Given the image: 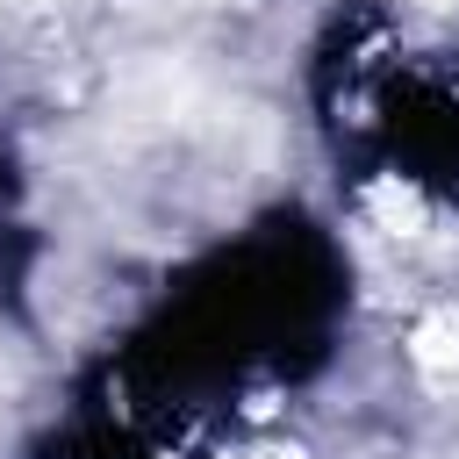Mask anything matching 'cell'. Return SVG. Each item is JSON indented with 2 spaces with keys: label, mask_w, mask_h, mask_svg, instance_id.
Wrapping results in <instances>:
<instances>
[{
  "label": "cell",
  "mask_w": 459,
  "mask_h": 459,
  "mask_svg": "<svg viewBox=\"0 0 459 459\" xmlns=\"http://www.w3.org/2000/svg\"><path fill=\"white\" fill-rule=\"evenodd\" d=\"M7 201H14V158H7V143H0V230H14V222H7Z\"/></svg>",
  "instance_id": "obj_2"
},
{
  "label": "cell",
  "mask_w": 459,
  "mask_h": 459,
  "mask_svg": "<svg viewBox=\"0 0 459 459\" xmlns=\"http://www.w3.org/2000/svg\"><path fill=\"white\" fill-rule=\"evenodd\" d=\"M316 108L337 165L459 201V57H409L387 14L351 7L316 50Z\"/></svg>",
  "instance_id": "obj_1"
}]
</instances>
